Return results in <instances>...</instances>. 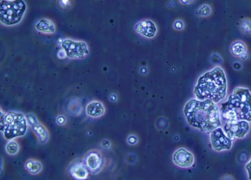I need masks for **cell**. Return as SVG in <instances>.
Segmentation results:
<instances>
[{"label":"cell","mask_w":251,"mask_h":180,"mask_svg":"<svg viewBox=\"0 0 251 180\" xmlns=\"http://www.w3.org/2000/svg\"><path fill=\"white\" fill-rule=\"evenodd\" d=\"M174 27L175 29H176V30H183V28H184V23H183L182 20H177L175 22Z\"/></svg>","instance_id":"22"},{"label":"cell","mask_w":251,"mask_h":180,"mask_svg":"<svg viewBox=\"0 0 251 180\" xmlns=\"http://www.w3.org/2000/svg\"><path fill=\"white\" fill-rule=\"evenodd\" d=\"M226 122L246 121L251 122V92L244 87H236L219 108Z\"/></svg>","instance_id":"3"},{"label":"cell","mask_w":251,"mask_h":180,"mask_svg":"<svg viewBox=\"0 0 251 180\" xmlns=\"http://www.w3.org/2000/svg\"><path fill=\"white\" fill-rule=\"evenodd\" d=\"M5 152L10 156H15L20 152V145L17 141H8L5 146Z\"/></svg>","instance_id":"18"},{"label":"cell","mask_w":251,"mask_h":180,"mask_svg":"<svg viewBox=\"0 0 251 180\" xmlns=\"http://www.w3.org/2000/svg\"><path fill=\"white\" fill-rule=\"evenodd\" d=\"M26 118L27 119L29 127L34 132L40 143L42 145L48 143L50 139V133L43 124L40 122L35 114L30 112L26 114Z\"/></svg>","instance_id":"10"},{"label":"cell","mask_w":251,"mask_h":180,"mask_svg":"<svg viewBox=\"0 0 251 180\" xmlns=\"http://www.w3.org/2000/svg\"><path fill=\"white\" fill-rule=\"evenodd\" d=\"M230 51L234 57L245 59L247 57L248 47L245 43L237 40L232 43L230 46Z\"/></svg>","instance_id":"16"},{"label":"cell","mask_w":251,"mask_h":180,"mask_svg":"<svg viewBox=\"0 0 251 180\" xmlns=\"http://www.w3.org/2000/svg\"><path fill=\"white\" fill-rule=\"evenodd\" d=\"M61 3H64V5H67V3H69V1H62Z\"/></svg>","instance_id":"27"},{"label":"cell","mask_w":251,"mask_h":180,"mask_svg":"<svg viewBox=\"0 0 251 180\" xmlns=\"http://www.w3.org/2000/svg\"><path fill=\"white\" fill-rule=\"evenodd\" d=\"M138 137L134 134L129 135L128 138L127 139V143H128L129 145H135L136 144L138 143Z\"/></svg>","instance_id":"21"},{"label":"cell","mask_w":251,"mask_h":180,"mask_svg":"<svg viewBox=\"0 0 251 180\" xmlns=\"http://www.w3.org/2000/svg\"><path fill=\"white\" fill-rule=\"evenodd\" d=\"M134 30L143 37L152 39L155 37L157 33V27L151 20H143L138 22L134 26Z\"/></svg>","instance_id":"12"},{"label":"cell","mask_w":251,"mask_h":180,"mask_svg":"<svg viewBox=\"0 0 251 180\" xmlns=\"http://www.w3.org/2000/svg\"><path fill=\"white\" fill-rule=\"evenodd\" d=\"M1 131L6 140L24 136L27 132L28 124L26 115L22 112L1 110Z\"/></svg>","instance_id":"4"},{"label":"cell","mask_w":251,"mask_h":180,"mask_svg":"<svg viewBox=\"0 0 251 180\" xmlns=\"http://www.w3.org/2000/svg\"><path fill=\"white\" fill-rule=\"evenodd\" d=\"M210 143L213 149L216 152L230 150L232 146V139L228 138L223 128L219 127L210 134Z\"/></svg>","instance_id":"9"},{"label":"cell","mask_w":251,"mask_h":180,"mask_svg":"<svg viewBox=\"0 0 251 180\" xmlns=\"http://www.w3.org/2000/svg\"><path fill=\"white\" fill-rule=\"evenodd\" d=\"M241 33L245 35H251V19H244L239 26Z\"/></svg>","instance_id":"19"},{"label":"cell","mask_w":251,"mask_h":180,"mask_svg":"<svg viewBox=\"0 0 251 180\" xmlns=\"http://www.w3.org/2000/svg\"><path fill=\"white\" fill-rule=\"evenodd\" d=\"M245 168L246 171H247L248 179L249 180H251V158L250 159V161L246 164Z\"/></svg>","instance_id":"24"},{"label":"cell","mask_w":251,"mask_h":180,"mask_svg":"<svg viewBox=\"0 0 251 180\" xmlns=\"http://www.w3.org/2000/svg\"><path fill=\"white\" fill-rule=\"evenodd\" d=\"M173 161L176 166L183 168L191 167L194 165V154L185 148L177 150L173 155Z\"/></svg>","instance_id":"11"},{"label":"cell","mask_w":251,"mask_h":180,"mask_svg":"<svg viewBox=\"0 0 251 180\" xmlns=\"http://www.w3.org/2000/svg\"><path fill=\"white\" fill-rule=\"evenodd\" d=\"M66 117L63 115L58 116L56 118V123L59 126L64 125L66 123Z\"/></svg>","instance_id":"23"},{"label":"cell","mask_w":251,"mask_h":180,"mask_svg":"<svg viewBox=\"0 0 251 180\" xmlns=\"http://www.w3.org/2000/svg\"><path fill=\"white\" fill-rule=\"evenodd\" d=\"M69 172L75 180H86L91 173L82 160H75L69 166Z\"/></svg>","instance_id":"13"},{"label":"cell","mask_w":251,"mask_h":180,"mask_svg":"<svg viewBox=\"0 0 251 180\" xmlns=\"http://www.w3.org/2000/svg\"><path fill=\"white\" fill-rule=\"evenodd\" d=\"M183 113L190 127L202 132H211L222 125L219 107L210 100H190L186 103Z\"/></svg>","instance_id":"1"},{"label":"cell","mask_w":251,"mask_h":180,"mask_svg":"<svg viewBox=\"0 0 251 180\" xmlns=\"http://www.w3.org/2000/svg\"><path fill=\"white\" fill-rule=\"evenodd\" d=\"M86 112L87 115L91 118H98L104 115L106 109L102 103L94 101L87 105Z\"/></svg>","instance_id":"14"},{"label":"cell","mask_w":251,"mask_h":180,"mask_svg":"<svg viewBox=\"0 0 251 180\" xmlns=\"http://www.w3.org/2000/svg\"><path fill=\"white\" fill-rule=\"evenodd\" d=\"M67 57L66 53L65 52V51L62 49V50H60L59 52H58V57L60 58V59H64V58Z\"/></svg>","instance_id":"25"},{"label":"cell","mask_w":251,"mask_h":180,"mask_svg":"<svg viewBox=\"0 0 251 180\" xmlns=\"http://www.w3.org/2000/svg\"><path fill=\"white\" fill-rule=\"evenodd\" d=\"M35 28L40 32L47 34H53L56 31L55 24L51 20L47 19L39 20L35 25Z\"/></svg>","instance_id":"15"},{"label":"cell","mask_w":251,"mask_h":180,"mask_svg":"<svg viewBox=\"0 0 251 180\" xmlns=\"http://www.w3.org/2000/svg\"><path fill=\"white\" fill-rule=\"evenodd\" d=\"M60 46L67 57L72 59H83L90 53L88 46L84 42L67 39L62 40Z\"/></svg>","instance_id":"6"},{"label":"cell","mask_w":251,"mask_h":180,"mask_svg":"<svg viewBox=\"0 0 251 180\" xmlns=\"http://www.w3.org/2000/svg\"><path fill=\"white\" fill-rule=\"evenodd\" d=\"M227 80L225 72L221 67L201 75L194 87L197 100H210L216 103L221 102L227 95Z\"/></svg>","instance_id":"2"},{"label":"cell","mask_w":251,"mask_h":180,"mask_svg":"<svg viewBox=\"0 0 251 180\" xmlns=\"http://www.w3.org/2000/svg\"><path fill=\"white\" fill-rule=\"evenodd\" d=\"M24 168L30 174L36 175L42 172L43 165L37 159H28L25 163Z\"/></svg>","instance_id":"17"},{"label":"cell","mask_w":251,"mask_h":180,"mask_svg":"<svg viewBox=\"0 0 251 180\" xmlns=\"http://www.w3.org/2000/svg\"><path fill=\"white\" fill-rule=\"evenodd\" d=\"M181 3L187 4L192 3V1H180Z\"/></svg>","instance_id":"26"},{"label":"cell","mask_w":251,"mask_h":180,"mask_svg":"<svg viewBox=\"0 0 251 180\" xmlns=\"http://www.w3.org/2000/svg\"><path fill=\"white\" fill-rule=\"evenodd\" d=\"M0 21L5 26L19 24L25 14L26 4L23 0H2Z\"/></svg>","instance_id":"5"},{"label":"cell","mask_w":251,"mask_h":180,"mask_svg":"<svg viewBox=\"0 0 251 180\" xmlns=\"http://www.w3.org/2000/svg\"><path fill=\"white\" fill-rule=\"evenodd\" d=\"M223 129L228 138L233 140L244 138L250 132V125L246 121H227L224 124Z\"/></svg>","instance_id":"8"},{"label":"cell","mask_w":251,"mask_h":180,"mask_svg":"<svg viewBox=\"0 0 251 180\" xmlns=\"http://www.w3.org/2000/svg\"><path fill=\"white\" fill-rule=\"evenodd\" d=\"M211 7L208 4H205L198 8L196 12V15L199 17H206L211 14Z\"/></svg>","instance_id":"20"},{"label":"cell","mask_w":251,"mask_h":180,"mask_svg":"<svg viewBox=\"0 0 251 180\" xmlns=\"http://www.w3.org/2000/svg\"><path fill=\"white\" fill-rule=\"evenodd\" d=\"M83 162L90 172L91 175L99 174L104 168L106 159L104 155L98 150H90L85 154Z\"/></svg>","instance_id":"7"}]
</instances>
